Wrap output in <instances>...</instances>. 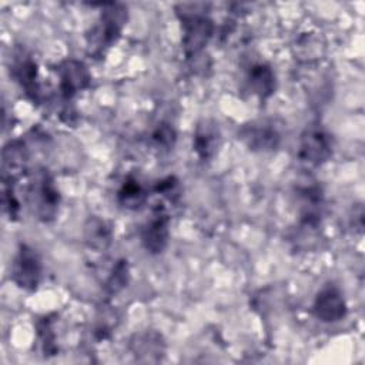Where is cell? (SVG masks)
I'll list each match as a JSON object with an SVG mask.
<instances>
[{
  "label": "cell",
  "mask_w": 365,
  "mask_h": 365,
  "mask_svg": "<svg viewBox=\"0 0 365 365\" xmlns=\"http://www.w3.org/2000/svg\"><path fill=\"white\" fill-rule=\"evenodd\" d=\"M118 202L128 210H138L147 200V192L143 187V184L134 178L128 177L121 184L118 192H117Z\"/></svg>",
  "instance_id": "obj_16"
},
{
  "label": "cell",
  "mask_w": 365,
  "mask_h": 365,
  "mask_svg": "<svg viewBox=\"0 0 365 365\" xmlns=\"http://www.w3.org/2000/svg\"><path fill=\"white\" fill-rule=\"evenodd\" d=\"M248 90L261 100L268 98L275 91V74L265 63H255L247 73Z\"/></svg>",
  "instance_id": "obj_13"
},
{
  "label": "cell",
  "mask_w": 365,
  "mask_h": 365,
  "mask_svg": "<svg viewBox=\"0 0 365 365\" xmlns=\"http://www.w3.org/2000/svg\"><path fill=\"white\" fill-rule=\"evenodd\" d=\"M57 73L60 78V91L66 100L71 98L78 91L84 90L91 80L84 63L74 58L64 60L58 66Z\"/></svg>",
  "instance_id": "obj_9"
},
{
  "label": "cell",
  "mask_w": 365,
  "mask_h": 365,
  "mask_svg": "<svg viewBox=\"0 0 365 365\" xmlns=\"http://www.w3.org/2000/svg\"><path fill=\"white\" fill-rule=\"evenodd\" d=\"M204 4H180L177 14L182 24V47L187 57H195L208 44L214 24L205 14Z\"/></svg>",
  "instance_id": "obj_1"
},
{
  "label": "cell",
  "mask_w": 365,
  "mask_h": 365,
  "mask_svg": "<svg viewBox=\"0 0 365 365\" xmlns=\"http://www.w3.org/2000/svg\"><path fill=\"white\" fill-rule=\"evenodd\" d=\"M10 74L14 80L24 88L26 94L37 101L40 96V88L37 84V66L36 61L23 50H17L13 54L10 64Z\"/></svg>",
  "instance_id": "obj_10"
},
{
  "label": "cell",
  "mask_w": 365,
  "mask_h": 365,
  "mask_svg": "<svg viewBox=\"0 0 365 365\" xmlns=\"http://www.w3.org/2000/svg\"><path fill=\"white\" fill-rule=\"evenodd\" d=\"M131 349L134 355L143 358V361H157L164 352V342L157 332H145L134 336Z\"/></svg>",
  "instance_id": "obj_15"
},
{
  "label": "cell",
  "mask_w": 365,
  "mask_h": 365,
  "mask_svg": "<svg viewBox=\"0 0 365 365\" xmlns=\"http://www.w3.org/2000/svg\"><path fill=\"white\" fill-rule=\"evenodd\" d=\"M10 278L21 289H37L41 278V259L27 244H20L11 264Z\"/></svg>",
  "instance_id": "obj_5"
},
{
  "label": "cell",
  "mask_w": 365,
  "mask_h": 365,
  "mask_svg": "<svg viewBox=\"0 0 365 365\" xmlns=\"http://www.w3.org/2000/svg\"><path fill=\"white\" fill-rule=\"evenodd\" d=\"M111 228L104 220L98 217H90L87 220L84 225V241L91 250L97 252L106 251L111 244Z\"/></svg>",
  "instance_id": "obj_14"
},
{
  "label": "cell",
  "mask_w": 365,
  "mask_h": 365,
  "mask_svg": "<svg viewBox=\"0 0 365 365\" xmlns=\"http://www.w3.org/2000/svg\"><path fill=\"white\" fill-rule=\"evenodd\" d=\"M155 192L167 197L168 200H175L180 195V185H178V180L175 177H165L163 180H160L155 184Z\"/></svg>",
  "instance_id": "obj_21"
},
{
  "label": "cell",
  "mask_w": 365,
  "mask_h": 365,
  "mask_svg": "<svg viewBox=\"0 0 365 365\" xmlns=\"http://www.w3.org/2000/svg\"><path fill=\"white\" fill-rule=\"evenodd\" d=\"M127 21V9L118 3L106 4L98 23L87 34V47L93 56H101L120 37Z\"/></svg>",
  "instance_id": "obj_2"
},
{
  "label": "cell",
  "mask_w": 365,
  "mask_h": 365,
  "mask_svg": "<svg viewBox=\"0 0 365 365\" xmlns=\"http://www.w3.org/2000/svg\"><path fill=\"white\" fill-rule=\"evenodd\" d=\"M27 198L36 218L43 222L54 220L58 211L60 194L51 174L47 170L40 168L34 173L29 182Z\"/></svg>",
  "instance_id": "obj_3"
},
{
  "label": "cell",
  "mask_w": 365,
  "mask_h": 365,
  "mask_svg": "<svg viewBox=\"0 0 365 365\" xmlns=\"http://www.w3.org/2000/svg\"><path fill=\"white\" fill-rule=\"evenodd\" d=\"M332 138L319 124L308 125L301 134L298 158L308 165H321L332 155Z\"/></svg>",
  "instance_id": "obj_4"
},
{
  "label": "cell",
  "mask_w": 365,
  "mask_h": 365,
  "mask_svg": "<svg viewBox=\"0 0 365 365\" xmlns=\"http://www.w3.org/2000/svg\"><path fill=\"white\" fill-rule=\"evenodd\" d=\"M221 144V131L218 124L214 120H202L198 123L194 140H192V148L197 153L198 158L202 161L211 160Z\"/></svg>",
  "instance_id": "obj_11"
},
{
  "label": "cell",
  "mask_w": 365,
  "mask_h": 365,
  "mask_svg": "<svg viewBox=\"0 0 365 365\" xmlns=\"http://www.w3.org/2000/svg\"><path fill=\"white\" fill-rule=\"evenodd\" d=\"M312 311L322 322L334 324L341 321L346 315L344 294L335 284H325L315 295Z\"/></svg>",
  "instance_id": "obj_8"
},
{
  "label": "cell",
  "mask_w": 365,
  "mask_h": 365,
  "mask_svg": "<svg viewBox=\"0 0 365 365\" xmlns=\"http://www.w3.org/2000/svg\"><path fill=\"white\" fill-rule=\"evenodd\" d=\"M143 247L150 254H161L170 238V217L164 205L157 204L140 231Z\"/></svg>",
  "instance_id": "obj_7"
},
{
  "label": "cell",
  "mask_w": 365,
  "mask_h": 365,
  "mask_svg": "<svg viewBox=\"0 0 365 365\" xmlns=\"http://www.w3.org/2000/svg\"><path fill=\"white\" fill-rule=\"evenodd\" d=\"M175 130L173 128V125H170L168 123H160L153 134H151V138L154 141V144L160 148H165V150H170L174 143H175Z\"/></svg>",
  "instance_id": "obj_19"
},
{
  "label": "cell",
  "mask_w": 365,
  "mask_h": 365,
  "mask_svg": "<svg viewBox=\"0 0 365 365\" xmlns=\"http://www.w3.org/2000/svg\"><path fill=\"white\" fill-rule=\"evenodd\" d=\"M37 336L41 345V351L44 356L56 355L57 344H56V334L53 331V319L50 317H44L37 322Z\"/></svg>",
  "instance_id": "obj_18"
},
{
  "label": "cell",
  "mask_w": 365,
  "mask_h": 365,
  "mask_svg": "<svg viewBox=\"0 0 365 365\" xmlns=\"http://www.w3.org/2000/svg\"><path fill=\"white\" fill-rule=\"evenodd\" d=\"M238 138L251 151L265 153L272 151L279 145L281 133L271 120H254L238 130Z\"/></svg>",
  "instance_id": "obj_6"
},
{
  "label": "cell",
  "mask_w": 365,
  "mask_h": 365,
  "mask_svg": "<svg viewBox=\"0 0 365 365\" xmlns=\"http://www.w3.org/2000/svg\"><path fill=\"white\" fill-rule=\"evenodd\" d=\"M3 205L10 220H16L20 212V202L14 194L11 182H3Z\"/></svg>",
  "instance_id": "obj_20"
},
{
  "label": "cell",
  "mask_w": 365,
  "mask_h": 365,
  "mask_svg": "<svg viewBox=\"0 0 365 365\" xmlns=\"http://www.w3.org/2000/svg\"><path fill=\"white\" fill-rule=\"evenodd\" d=\"M130 279V268L125 259H120L113 267L107 281H106V291L113 295L120 292L124 287H127Z\"/></svg>",
  "instance_id": "obj_17"
},
{
  "label": "cell",
  "mask_w": 365,
  "mask_h": 365,
  "mask_svg": "<svg viewBox=\"0 0 365 365\" xmlns=\"http://www.w3.org/2000/svg\"><path fill=\"white\" fill-rule=\"evenodd\" d=\"M27 165V150L24 144L19 140L10 141L3 148V160H1V170H3V182L14 184L19 180Z\"/></svg>",
  "instance_id": "obj_12"
}]
</instances>
